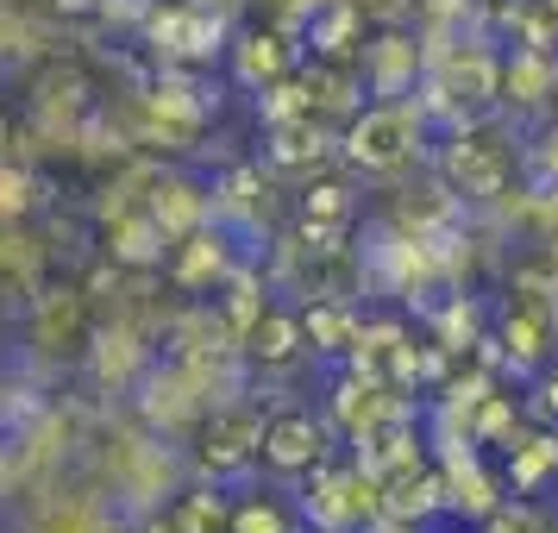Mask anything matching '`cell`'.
Instances as JSON below:
<instances>
[{"mask_svg": "<svg viewBox=\"0 0 558 533\" xmlns=\"http://www.w3.org/2000/svg\"><path fill=\"white\" fill-rule=\"evenodd\" d=\"M421 145V113L402 101H383L371 113H357L352 132H345V157L357 170H396L402 157H414Z\"/></svg>", "mask_w": 558, "mask_h": 533, "instance_id": "obj_1", "label": "cell"}, {"mask_svg": "<svg viewBox=\"0 0 558 533\" xmlns=\"http://www.w3.org/2000/svg\"><path fill=\"white\" fill-rule=\"evenodd\" d=\"M151 38L163 57H182V63H207V57L220 51V38H227V26H220V13L214 7H170V13H151Z\"/></svg>", "mask_w": 558, "mask_h": 533, "instance_id": "obj_2", "label": "cell"}, {"mask_svg": "<svg viewBox=\"0 0 558 533\" xmlns=\"http://www.w3.org/2000/svg\"><path fill=\"white\" fill-rule=\"evenodd\" d=\"M327 452V439L314 427V414H277L270 427H264V458L277 464V471H314Z\"/></svg>", "mask_w": 558, "mask_h": 533, "instance_id": "obj_3", "label": "cell"}, {"mask_svg": "<svg viewBox=\"0 0 558 533\" xmlns=\"http://www.w3.org/2000/svg\"><path fill=\"white\" fill-rule=\"evenodd\" d=\"M264 427H270V421H257L252 408L214 414V421H207V464L232 471V464H245L252 452H264Z\"/></svg>", "mask_w": 558, "mask_h": 533, "instance_id": "obj_4", "label": "cell"}, {"mask_svg": "<svg viewBox=\"0 0 558 533\" xmlns=\"http://www.w3.org/2000/svg\"><path fill=\"white\" fill-rule=\"evenodd\" d=\"M446 177H452L458 195H496L502 189V157L489 152L483 138H458L446 152Z\"/></svg>", "mask_w": 558, "mask_h": 533, "instance_id": "obj_5", "label": "cell"}, {"mask_svg": "<svg viewBox=\"0 0 558 533\" xmlns=\"http://www.w3.org/2000/svg\"><path fill=\"white\" fill-rule=\"evenodd\" d=\"M364 88L371 95H402V88H414V45L408 38H377L371 51H364Z\"/></svg>", "mask_w": 558, "mask_h": 533, "instance_id": "obj_6", "label": "cell"}, {"mask_svg": "<svg viewBox=\"0 0 558 533\" xmlns=\"http://www.w3.org/2000/svg\"><path fill=\"white\" fill-rule=\"evenodd\" d=\"M496 88H502L496 57H489V51H464V57H452V63H446V88H433V95L464 107V101H489Z\"/></svg>", "mask_w": 558, "mask_h": 533, "instance_id": "obj_7", "label": "cell"}, {"mask_svg": "<svg viewBox=\"0 0 558 533\" xmlns=\"http://www.w3.org/2000/svg\"><path fill=\"white\" fill-rule=\"evenodd\" d=\"M433 508H452V489H446V477H414V471L389 477L383 514H396V521H421V514H433Z\"/></svg>", "mask_w": 558, "mask_h": 533, "instance_id": "obj_8", "label": "cell"}, {"mask_svg": "<svg viewBox=\"0 0 558 533\" xmlns=\"http://www.w3.org/2000/svg\"><path fill=\"white\" fill-rule=\"evenodd\" d=\"M302 327H307V346L314 352H357V314L345 302H314L302 314Z\"/></svg>", "mask_w": 558, "mask_h": 533, "instance_id": "obj_9", "label": "cell"}, {"mask_svg": "<svg viewBox=\"0 0 558 533\" xmlns=\"http://www.w3.org/2000/svg\"><path fill=\"white\" fill-rule=\"evenodd\" d=\"M214 277H227V252H220V232H189L177 257V282L189 289H207Z\"/></svg>", "mask_w": 558, "mask_h": 533, "instance_id": "obj_10", "label": "cell"}, {"mask_svg": "<svg viewBox=\"0 0 558 533\" xmlns=\"http://www.w3.org/2000/svg\"><path fill=\"white\" fill-rule=\"evenodd\" d=\"M352 32H357V7L339 0V7H327V13H314V20H307V51L339 63V57L352 51Z\"/></svg>", "mask_w": 558, "mask_h": 533, "instance_id": "obj_11", "label": "cell"}, {"mask_svg": "<svg viewBox=\"0 0 558 533\" xmlns=\"http://www.w3.org/2000/svg\"><path fill=\"white\" fill-rule=\"evenodd\" d=\"M320 157H327V138H320V126H314V113L277 126V152H270L277 170H302V163H320Z\"/></svg>", "mask_w": 558, "mask_h": 533, "instance_id": "obj_12", "label": "cell"}, {"mask_svg": "<svg viewBox=\"0 0 558 533\" xmlns=\"http://www.w3.org/2000/svg\"><path fill=\"white\" fill-rule=\"evenodd\" d=\"M163 245H170V232L157 227V214H145V220H120V227H113V257H120V264H157Z\"/></svg>", "mask_w": 558, "mask_h": 533, "instance_id": "obj_13", "label": "cell"}, {"mask_svg": "<svg viewBox=\"0 0 558 533\" xmlns=\"http://www.w3.org/2000/svg\"><path fill=\"white\" fill-rule=\"evenodd\" d=\"M245 339H252V352L264 358V364H282V358H295V346L307 339V327H302V320H289V314H277V307H270V314H264V320H257L252 332H245Z\"/></svg>", "mask_w": 558, "mask_h": 533, "instance_id": "obj_14", "label": "cell"}, {"mask_svg": "<svg viewBox=\"0 0 558 533\" xmlns=\"http://www.w3.org/2000/svg\"><path fill=\"white\" fill-rule=\"evenodd\" d=\"M151 214H157V227L170 232V239H189V232L202 227V195L182 189V182H170V189L151 195Z\"/></svg>", "mask_w": 558, "mask_h": 533, "instance_id": "obj_15", "label": "cell"}, {"mask_svg": "<svg viewBox=\"0 0 558 533\" xmlns=\"http://www.w3.org/2000/svg\"><path fill=\"white\" fill-rule=\"evenodd\" d=\"M282 70H289V51H282L277 32H252L239 45V76L245 82H282Z\"/></svg>", "mask_w": 558, "mask_h": 533, "instance_id": "obj_16", "label": "cell"}, {"mask_svg": "<svg viewBox=\"0 0 558 533\" xmlns=\"http://www.w3.org/2000/svg\"><path fill=\"white\" fill-rule=\"evenodd\" d=\"M264 314H270V307H264V289H257L252 270L227 277V327H232V332H252Z\"/></svg>", "mask_w": 558, "mask_h": 533, "instance_id": "obj_17", "label": "cell"}, {"mask_svg": "<svg viewBox=\"0 0 558 533\" xmlns=\"http://www.w3.org/2000/svg\"><path fill=\"white\" fill-rule=\"evenodd\" d=\"M257 113L270 120V126H289V120H307L314 101H307V82H270L264 95H257Z\"/></svg>", "mask_w": 558, "mask_h": 533, "instance_id": "obj_18", "label": "cell"}, {"mask_svg": "<svg viewBox=\"0 0 558 533\" xmlns=\"http://www.w3.org/2000/svg\"><path fill=\"white\" fill-rule=\"evenodd\" d=\"M546 82H553V63H546V51H521V57L502 70V88L514 95V101H539V95H546Z\"/></svg>", "mask_w": 558, "mask_h": 533, "instance_id": "obj_19", "label": "cell"}, {"mask_svg": "<svg viewBox=\"0 0 558 533\" xmlns=\"http://www.w3.org/2000/svg\"><path fill=\"white\" fill-rule=\"evenodd\" d=\"M558 464V439H533V446H514V464H508V477L514 489H533V483L546 477Z\"/></svg>", "mask_w": 558, "mask_h": 533, "instance_id": "obj_20", "label": "cell"}, {"mask_svg": "<svg viewBox=\"0 0 558 533\" xmlns=\"http://www.w3.org/2000/svg\"><path fill=\"white\" fill-rule=\"evenodd\" d=\"M345 189H332V182H320L314 195H307V227H345Z\"/></svg>", "mask_w": 558, "mask_h": 533, "instance_id": "obj_21", "label": "cell"}, {"mask_svg": "<svg viewBox=\"0 0 558 533\" xmlns=\"http://www.w3.org/2000/svg\"><path fill=\"white\" fill-rule=\"evenodd\" d=\"M232 533H289V521H282V508H270V502H245L232 514Z\"/></svg>", "mask_w": 558, "mask_h": 533, "instance_id": "obj_22", "label": "cell"}, {"mask_svg": "<svg viewBox=\"0 0 558 533\" xmlns=\"http://www.w3.org/2000/svg\"><path fill=\"white\" fill-rule=\"evenodd\" d=\"M214 528H220V502L214 496H189L177 514V533H214Z\"/></svg>", "mask_w": 558, "mask_h": 533, "instance_id": "obj_23", "label": "cell"}, {"mask_svg": "<svg viewBox=\"0 0 558 533\" xmlns=\"http://www.w3.org/2000/svg\"><path fill=\"white\" fill-rule=\"evenodd\" d=\"M508 352L527 364V358L539 352V327H533V320H508Z\"/></svg>", "mask_w": 558, "mask_h": 533, "instance_id": "obj_24", "label": "cell"}, {"mask_svg": "<svg viewBox=\"0 0 558 533\" xmlns=\"http://www.w3.org/2000/svg\"><path fill=\"white\" fill-rule=\"evenodd\" d=\"M496 433H508V402L502 396H489L483 414H477V439H496Z\"/></svg>", "mask_w": 558, "mask_h": 533, "instance_id": "obj_25", "label": "cell"}, {"mask_svg": "<svg viewBox=\"0 0 558 533\" xmlns=\"http://www.w3.org/2000/svg\"><path fill=\"white\" fill-rule=\"evenodd\" d=\"M0 189H7V214H26V202H32V195H26V189H32L26 170H7V182H0Z\"/></svg>", "mask_w": 558, "mask_h": 533, "instance_id": "obj_26", "label": "cell"}, {"mask_svg": "<svg viewBox=\"0 0 558 533\" xmlns=\"http://www.w3.org/2000/svg\"><path fill=\"white\" fill-rule=\"evenodd\" d=\"M489 533H533V528H527V514L514 521V514H502V508H496V514H489Z\"/></svg>", "mask_w": 558, "mask_h": 533, "instance_id": "obj_27", "label": "cell"}, {"mask_svg": "<svg viewBox=\"0 0 558 533\" xmlns=\"http://www.w3.org/2000/svg\"><path fill=\"white\" fill-rule=\"evenodd\" d=\"M539 408H546V414H558V377L546 383V396H539Z\"/></svg>", "mask_w": 558, "mask_h": 533, "instance_id": "obj_28", "label": "cell"}, {"mask_svg": "<svg viewBox=\"0 0 558 533\" xmlns=\"http://www.w3.org/2000/svg\"><path fill=\"white\" fill-rule=\"evenodd\" d=\"M195 7H227V0H195Z\"/></svg>", "mask_w": 558, "mask_h": 533, "instance_id": "obj_29", "label": "cell"}]
</instances>
